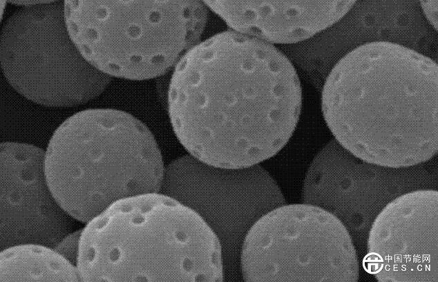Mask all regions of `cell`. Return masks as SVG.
Wrapping results in <instances>:
<instances>
[{"instance_id": "obj_1", "label": "cell", "mask_w": 438, "mask_h": 282, "mask_svg": "<svg viewBox=\"0 0 438 282\" xmlns=\"http://www.w3.org/2000/svg\"><path fill=\"white\" fill-rule=\"evenodd\" d=\"M302 89L290 59L275 46L233 30L186 52L174 68L168 108L189 154L241 168L276 155L292 137Z\"/></svg>"}, {"instance_id": "obj_2", "label": "cell", "mask_w": 438, "mask_h": 282, "mask_svg": "<svg viewBox=\"0 0 438 282\" xmlns=\"http://www.w3.org/2000/svg\"><path fill=\"white\" fill-rule=\"evenodd\" d=\"M437 86L431 58L397 43H365L329 72L322 113L334 139L356 157L410 167L437 152Z\"/></svg>"}, {"instance_id": "obj_3", "label": "cell", "mask_w": 438, "mask_h": 282, "mask_svg": "<svg viewBox=\"0 0 438 282\" xmlns=\"http://www.w3.org/2000/svg\"><path fill=\"white\" fill-rule=\"evenodd\" d=\"M81 281H222L220 243L194 210L160 192L120 200L82 229Z\"/></svg>"}, {"instance_id": "obj_4", "label": "cell", "mask_w": 438, "mask_h": 282, "mask_svg": "<svg viewBox=\"0 0 438 282\" xmlns=\"http://www.w3.org/2000/svg\"><path fill=\"white\" fill-rule=\"evenodd\" d=\"M164 168L150 130L131 114L108 108L67 118L53 132L44 158L57 201L85 223L120 200L160 192Z\"/></svg>"}, {"instance_id": "obj_5", "label": "cell", "mask_w": 438, "mask_h": 282, "mask_svg": "<svg viewBox=\"0 0 438 282\" xmlns=\"http://www.w3.org/2000/svg\"><path fill=\"white\" fill-rule=\"evenodd\" d=\"M68 34L82 57L112 77L166 73L200 41L208 8L198 1H64Z\"/></svg>"}, {"instance_id": "obj_6", "label": "cell", "mask_w": 438, "mask_h": 282, "mask_svg": "<svg viewBox=\"0 0 438 282\" xmlns=\"http://www.w3.org/2000/svg\"><path fill=\"white\" fill-rule=\"evenodd\" d=\"M0 59L9 84L46 107L85 104L111 81L82 57L70 39L64 1H44L15 12L1 28Z\"/></svg>"}, {"instance_id": "obj_7", "label": "cell", "mask_w": 438, "mask_h": 282, "mask_svg": "<svg viewBox=\"0 0 438 282\" xmlns=\"http://www.w3.org/2000/svg\"><path fill=\"white\" fill-rule=\"evenodd\" d=\"M245 281H344L359 279L356 248L343 224L307 203L283 205L262 216L240 250Z\"/></svg>"}, {"instance_id": "obj_8", "label": "cell", "mask_w": 438, "mask_h": 282, "mask_svg": "<svg viewBox=\"0 0 438 282\" xmlns=\"http://www.w3.org/2000/svg\"><path fill=\"white\" fill-rule=\"evenodd\" d=\"M160 193L198 214L217 236L224 270L240 268L243 240L262 216L285 204L273 177L260 165L219 168L190 154L164 168Z\"/></svg>"}, {"instance_id": "obj_9", "label": "cell", "mask_w": 438, "mask_h": 282, "mask_svg": "<svg viewBox=\"0 0 438 282\" xmlns=\"http://www.w3.org/2000/svg\"><path fill=\"white\" fill-rule=\"evenodd\" d=\"M437 188V169L426 162L401 168L370 163L333 138L312 161L301 198L336 216L354 247L363 248L373 221L389 202L408 192Z\"/></svg>"}, {"instance_id": "obj_10", "label": "cell", "mask_w": 438, "mask_h": 282, "mask_svg": "<svg viewBox=\"0 0 438 282\" xmlns=\"http://www.w3.org/2000/svg\"><path fill=\"white\" fill-rule=\"evenodd\" d=\"M437 202L432 189L389 202L368 232L364 270L379 282H437Z\"/></svg>"}, {"instance_id": "obj_11", "label": "cell", "mask_w": 438, "mask_h": 282, "mask_svg": "<svg viewBox=\"0 0 438 282\" xmlns=\"http://www.w3.org/2000/svg\"><path fill=\"white\" fill-rule=\"evenodd\" d=\"M0 248L41 244L53 248L72 232L73 218L48 185L45 152L35 145H0Z\"/></svg>"}, {"instance_id": "obj_12", "label": "cell", "mask_w": 438, "mask_h": 282, "mask_svg": "<svg viewBox=\"0 0 438 282\" xmlns=\"http://www.w3.org/2000/svg\"><path fill=\"white\" fill-rule=\"evenodd\" d=\"M356 1H204L231 30L270 44L309 39L339 22Z\"/></svg>"}, {"instance_id": "obj_13", "label": "cell", "mask_w": 438, "mask_h": 282, "mask_svg": "<svg viewBox=\"0 0 438 282\" xmlns=\"http://www.w3.org/2000/svg\"><path fill=\"white\" fill-rule=\"evenodd\" d=\"M0 281H81L78 269L53 248L35 243L1 250Z\"/></svg>"}, {"instance_id": "obj_14", "label": "cell", "mask_w": 438, "mask_h": 282, "mask_svg": "<svg viewBox=\"0 0 438 282\" xmlns=\"http://www.w3.org/2000/svg\"><path fill=\"white\" fill-rule=\"evenodd\" d=\"M82 230L66 235L53 249L71 263L77 266Z\"/></svg>"}, {"instance_id": "obj_15", "label": "cell", "mask_w": 438, "mask_h": 282, "mask_svg": "<svg viewBox=\"0 0 438 282\" xmlns=\"http://www.w3.org/2000/svg\"><path fill=\"white\" fill-rule=\"evenodd\" d=\"M422 11L430 24L437 30V6L438 1H421Z\"/></svg>"}]
</instances>
